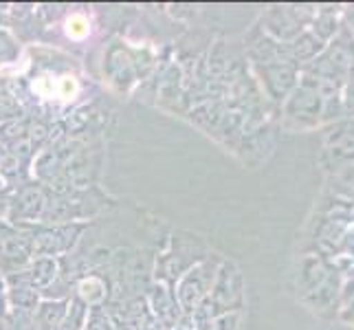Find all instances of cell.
Returning a JSON list of instances; mask_svg holds the SVG:
<instances>
[{
    "mask_svg": "<svg viewBox=\"0 0 354 330\" xmlns=\"http://www.w3.org/2000/svg\"><path fill=\"white\" fill-rule=\"evenodd\" d=\"M108 196L97 187L91 190H71L64 194H48L42 214V225H71V220L93 218L108 207Z\"/></svg>",
    "mask_w": 354,
    "mask_h": 330,
    "instance_id": "1",
    "label": "cell"
},
{
    "mask_svg": "<svg viewBox=\"0 0 354 330\" xmlns=\"http://www.w3.org/2000/svg\"><path fill=\"white\" fill-rule=\"evenodd\" d=\"M88 225H35L31 229V253L33 258H55L64 255L77 244L82 231Z\"/></svg>",
    "mask_w": 354,
    "mask_h": 330,
    "instance_id": "2",
    "label": "cell"
},
{
    "mask_svg": "<svg viewBox=\"0 0 354 330\" xmlns=\"http://www.w3.org/2000/svg\"><path fill=\"white\" fill-rule=\"evenodd\" d=\"M33 258L29 225H11L0 220V268L11 275L22 271Z\"/></svg>",
    "mask_w": 354,
    "mask_h": 330,
    "instance_id": "3",
    "label": "cell"
},
{
    "mask_svg": "<svg viewBox=\"0 0 354 330\" xmlns=\"http://www.w3.org/2000/svg\"><path fill=\"white\" fill-rule=\"evenodd\" d=\"M48 194L44 192L42 183H20L14 199L9 201L7 223L24 225L29 220H42Z\"/></svg>",
    "mask_w": 354,
    "mask_h": 330,
    "instance_id": "4",
    "label": "cell"
},
{
    "mask_svg": "<svg viewBox=\"0 0 354 330\" xmlns=\"http://www.w3.org/2000/svg\"><path fill=\"white\" fill-rule=\"evenodd\" d=\"M18 275L35 291H46L59 277V264L55 258H31Z\"/></svg>",
    "mask_w": 354,
    "mask_h": 330,
    "instance_id": "5",
    "label": "cell"
},
{
    "mask_svg": "<svg viewBox=\"0 0 354 330\" xmlns=\"http://www.w3.org/2000/svg\"><path fill=\"white\" fill-rule=\"evenodd\" d=\"M68 300H48L44 304H40L33 313V328L35 330H57V326L62 324L64 315H66V306Z\"/></svg>",
    "mask_w": 354,
    "mask_h": 330,
    "instance_id": "6",
    "label": "cell"
},
{
    "mask_svg": "<svg viewBox=\"0 0 354 330\" xmlns=\"http://www.w3.org/2000/svg\"><path fill=\"white\" fill-rule=\"evenodd\" d=\"M88 33V22L82 16H73L68 20V35H84Z\"/></svg>",
    "mask_w": 354,
    "mask_h": 330,
    "instance_id": "7",
    "label": "cell"
}]
</instances>
